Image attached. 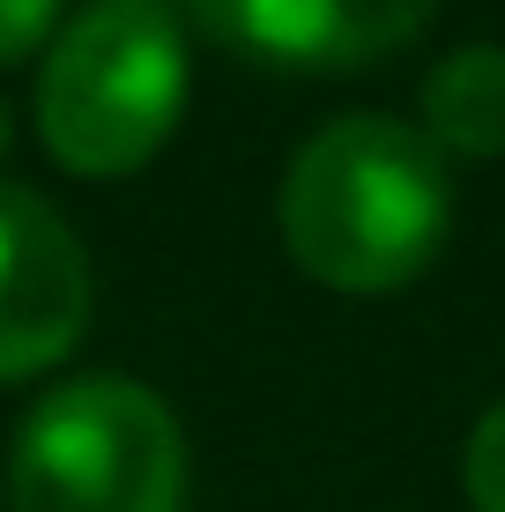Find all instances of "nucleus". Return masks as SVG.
Masks as SVG:
<instances>
[{
    "label": "nucleus",
    "mask_w": 505,
    "mask_h": 512,
    "mask_svg": "<svg viewBox=\"0 0 505 512\" xmlns=\"http://www.w3.org/2000/svg\"><path fill=\"white\" fill-rule=\"evenodd\" d=\"M15 149V119H8V104H0V156Z\"/></svg>",
    "instance_id": "nucleus-9"
},
{
    "label": "nucleus",
    "mask_w": 505,
    "mask_h": 512,
    "mask_svg": "<svg viewBox=\"0 0 505 512\" xmlns=\"http://www.w3.org/2000/svg\"><path fill=\"white\" fill-rule=\"evenodd\" d=\"M60 38V0H0V67Z\"/></svg>",
    "instance_id": "nucleus-8"
},
{
    "label": "nucleus",
    "mask_w": 505,
    "mask_h": 512,
    "mask_svg": "<svg viewBox=\"0 0 505 512\" xmlns=\"http://www.w3.org/2000/svg\"><path fill=\"white\" fill-rule=\"evenodd\" d=\"M15 512H179L186 431L142 379L90 372L45 386L8 453Z\"/></svg>",
    "instance_id": "nucleus-3"
},
{
    "label": "nucleus",
    "mask_w": 505,
    "mask_h": 512,
    "mask_svg": "<svg viewBox=\"0 0 505 512\" xmlns=\"http://www.w3.org/2000/svg\"><path fill=\"white\" fill-rule=\"evenodd\" d=\"M216 45L290 75H342L402 52L439 15V0H186Z\"/></svg>",
    "instance_id": "nucleus-5"
},
{
    "label": "nucleus",
    "mask_w": 505,
    "mask_h": 512,
    "mask_svg": "<svg viewBox=\"0 0 505 512\" xmlns=\"http://www.w3.org/2000/svg\"><path fill=\"white\" fill-rule=\"evenodd\" d=\"M186 30L164 0H90L45 45L38 134L75 179H127L186 112Z\"/></svg>",
    "instance_id": "nucleus-2"
},
{
    "label": "nucleus",
    "mask_w": 505,
    "mask_h": 512,
    "mask_svg": "<svg viewBox=\"0 0 505 512\" xmlns=\"http://www.w3.org/2000/svg\"><path fill=\"white\" fill-rule=\"evenodd\" d=\"M90 253L30 186L0 179V386L38 379L90 327Z\"/></svg>",
    "instance_id": "nucleus-4"
},
{
    "label": "nucleus",
    "mask_w": 505,
    "mask_h": 512,
    "mask_svg": "<svg viewBox=\"0 0 505 512\" xmlns=\"http://www.w3.org/2000/svg\"><path fill=\"white\" fill-rule=\"evenodd\" d=\"M461 490L476 512H505V401L483 409V423L468 431V453H461Z\"/></svg>",
    "instance_id": "nucleus-7"
},
{
    "label": "nucleus",
    "mask_w": 505,
    "mask_h": 512,
    "mask_svg": "<svg viewBox=\"0 0 505 512\" xmlns=\"http://www.w3.org/2000/svg\"><path fill=\"white\" fill-rule=\"evenodd\" d=\"M275 223L320 290L387 297L446 253L454 179L424 127L394 112H342L290 156Z\"/></svg>",
    "instance_id": "nucleus-1"
},
{
    "label": "nucleus",
    "mask_w": 505,
    "mask_h": 512,
    "mask_svg": "<svg viewBox=\"0 0 505 512\" xmlns=\"http://www.w3.org/2000/svg\"><path fill=\"white\" fill-rule=\"evenodd\" d=\"M424 141L461 164L505 156V45H461L424 75Z\"/></svg>",
    "instance_id": "nucleus-6"
}]
</instances>
